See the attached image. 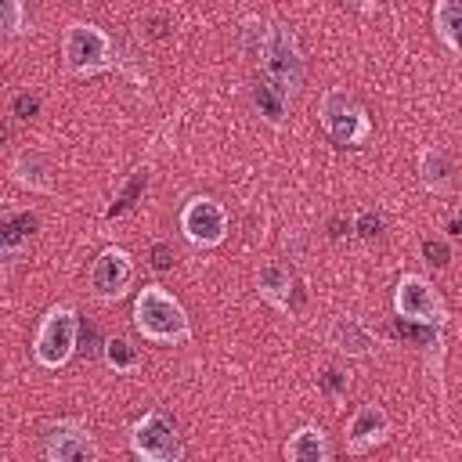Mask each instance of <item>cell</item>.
Here are the masks:
<instances>
[{"instance_id": "cell-8", "label": "cell", "mask_w": 462, "mask_h": 462, "mask_svg": "<svg viewBox=\"0 0 462 462\" xmlns=\"http://www.w3.org/2000/svg\"><path fill=\"white\" fill-rule=\"evenodd\" d=\"M397 310H401V318H411V321H422V325H433L444 314L437 292L422 278H415V274L401 278V285H397Z\"/></svg>"}, {"instance_id": "cell-16", "label": "cell", "mask_w": 462, "mask_h": 462, "mask_svg": "<svg viewBox=\"0 0 462 462\" xmlns=\"http://www.w3.org/2000/svg\"><path fill=\"white\" fill-rule=\"evenodd\" d=\"M36 224H40V220H36L32 213H25V209H22V213H7V217H4V227H0L4 253H7V256H14V249L29 242V235L36 231Z\"/></svg>"}, {"instance_id": "cell-21", "label": "cell", "mask_w": 462, "mask_h": 462, "mask_svg": "<svg viewBox=\"0 0 462 462\" xmlns=\"http://www.w3.org/2000/svg\"><path fill=\"white\" fill-rule=\"evenodd\" d=\"M422 253H426V260L437 263V267H444V263L451 260V249H448L440 238H426V242H422Z\"/></svg>"}, {"instance_id": "cell-14", "label": "cell", "mask_w": 462, "mask_h": 462, "mask_svg": "<svg viewBox=\"0 0 462 462\" xmlns=\"http://www.w3.org/2000/svg\"><path fill=\"white\" fill-rule=\"evenodd\" d=\"M253 105H256V112H260L267 123H282V119H285V108H289V97H285V90H282L278 83L263 79V83L253 87Z\"/></svg>"}, {"instance_id": "cell-18", "label": "cell", "mask_w": 462, "mask_h": 462, "mask_svg": "<svg viewBox=\"0 0 462 462\" xmlns=\"http://www.w3.org/2000/svg\"><path fill=\"white\" fill-rule=\"evenodd\" d=\"M105 361L119 372H130V368H137V350L126 339H108L105 343Z\"/></svg>"}, {"instance_id": "cell-10", "label": "cell", "mask_w": 462, "mask_h": 462, "mask_svg": "<svg viewBox=\"0 0 462 462\" xmlns=\"http://www.w3.org/2000/svg\"><path fill=\"white\" fill-rule=\"evenodd\" d=\"M94 289L101 296H119L130 278H134V267H130V256L123 249H105L97 260H94Z\"/></svg>"}, {"instance_id": "cell-4", "label": "cell", "mask_w": 462, "mask_h": 462, "mask_svg": "<svg viewBox=\"0 0 462 462\" xmlns=\"http://www.w3.org/2000/svg\"><path fill=\"white\" fill-rule=\"evenodd\" d=\"M321 123H325V130H328V137L336 144H354V141L365 137V112L343 90L325 94V101H321Z\"/></svg>"}, {"instance_id": "cell-19", "label": "cell", "mask_w": 462, "mask_h": 462, "mask_svg": "<svg viewBox=\"0 0 462 462\" xmlns=\"http://www.w3.org/2000/svg\"><path fill=\"white\" fill-rule=\"evenodd\" d=\"M260 289L267 292V296H285V289H289V271L282 267V263H263L260 267Z\"/></svg>"}, {"instance_id": "cell-15", "label": "cell", "mask_w": 462, "mask_h": 462, "mask_svg": "<svg viewBox=\"0 0 462 462\" xmlns=\"http://www.w3.org/2000/svg\"><path fill=\"white\" fill-rule=\"evenodd\" d=\"M433 22H437V32H440L455 51H462V0H437Z\"/></svg>"}, {"instance_id": "cell-25", "label": "cell", "mask_w": 462, "mask_h": 462, "mask_svg": "<svg viewBox=\"0 0 462 462\" xmlns=\"http://www.w3.org/2000/svg\"><path fill=\"white\" fill-rule=\"evenodd\" d=\"M397 332L408 336V339H415V343H430V328H415L411 318H401V321H397Z\"/></svg>"}, {"instance_id": "cell-20", "label": "cell", "mask_w": 462, "mask_h": 462, "mask_svg": "<svg viewBox=\"0 0 462 462\" xmlns=\"http://www.w3.org/2000/svg\"><path fill=\"white\" fill-rule=\"evenodd\" d=\"M14 170H18V180H22V184H32V188H47V177H43V162H40V155H32V152H22Z\"/></svg>"}, {"instance_id": "cell-2", "label": "cell", "mask_w": 462, "mask_h": 462, "mask_svg": "<svg viewBox=\"0 0 462 462\" xmlns=\"http://www.w3.org/2000/svg\"><path fill=\"white\" fill-rule=\"evenodd\" d=\"M260 65H263V76L278 83L282 90H296L303 83V58H300L296 36L285 25L267 29L263 47H260Z\"/></svg>"}, {"instance_id": "cell-7", "label": "cell", "mask_w": 462, "mask_h": 462, "mask_svg": "<svg viewBox=\"0 0 462 462\" xmlns=\"http://www.w3.org/2000/svg\"><path fill=\"white\" fill-rule=\"evenodd\" d=\"M184 231L191 242H202V245H217L227 231V220H224V209L213 202V199H191L184 217H180Z\"/></svg>"}, {"instance_id": "cell-29", "label": "cell", "mask_w": 462, "mask_h": 462, "mask_svg": "<svg viewBox=\"0 0 462 462\" xmlns=\"http://www.w3.org/2000/svg\"><path fill=\"white\" fill-rule=\"evenodd\" d=\"M346 4H354V7H365V4H368V0H346Z\"/></svg>"}, {"instance_id": "cell-5", "label": "cell", "mask_w": 462, "mask_h": 462, "mask_svg": "<svg viewBox=\"0 0 462 462\" xmlns=\"http://www.w3.org/2000/svg\"><path fill=\"white\" fill-rule=\"evenodd\" d=\"M134 448L144 455V458H155V462H170V458H180V437L177 430L166 422V415H144L137 426H134Z\"/></svg>"}, {"instance_id": "cell-9", "label": "cell", "mask_w": 462, "mask_h": 462, "mask_svg": "<svg viewBox=\"0 0 462 462\" xmlns=\"http://www.w3.org/2000/svg\"><path fill=\"white\" fill-rule=\"evenodd\" d=\"M65 58L72 69H94L108 58V40L94 25H69L65 32Z\"/></svg>"}, {"instance_id": "cell-17", "label": "cell", "mask_w": 462, "mask_h": 462, "mask_svg": "<svg viewBox=\"0 0 462 462\" xmlns=\"http://www.w3.org/2000/svg\"><path fill=\"white\" fill-rule=\"evenodd\" d=\"M422 180H426V188L444 191L451 184V162L440 152H426L422 155Z\"/></svg>"}, {"instance_id": "cell-13", "label": "cell", "mask_w": 462, "mask_h": 462, "mask_svg": "<svg viewBox=\"0 0 462 462\" xmlns=\"http://www.w3.org/2000/svg\"><path fill=\"white\" fill-rule=\"evenodd\" d=\"M332 343L343 350V354H368L372 350V332L365 328V325H357L354 318H339L336 325H332Z\"/></svg>"}, {"instance_id": "cell-11", "label": "cell", "mask_w": 462, "mask_h": 462, "mask_svg": "<svg viewBox=\"0 0 462 462\" xmlns=\"http://www.w3.org/2000/svg\"><path fill=\"white\" fill-rule=\"evenodd\" d=\"M383 433H386V411L375 408V404L357 408V415L350 419V444L354 448H365V444L379 440Z\"/></svg>"}, {"instance_id": "cell-26", "label": "cell", "mask_w": 462, "mask_h": 462, "mask_svg": "<svg viewBox=\"0 0 462 462\" xmlns=\"http://www.w3.org/2000/svg\"><path fill=\"white\" fill-rule=\"evenodd\" d=\"M0 4H4V32H18V14H22L18 0H0Z\"/></svg>"}, {"instance_id": "cell-6", "label": "cell", "mask_w": 462, "mask_h": 462, "mask_svg": "<svg viewBox=\"0 0 462 462\" xmlns=\"http://www.w3.org/2000/svg\"><path fill=\"white\" fill-rule=\"evenodd\" d=\"M43 455L54 462H90L97 448L76 422H58V426H47L43 433Z\"/></svg>"}, {"instance_id": "cell-22", "label": "cell", "mask_w": 462, "mask_h": 462, "mask_svg": "<svg viewBox=\"0 0 462 462\" xmlns=\"http://www.w3.org/2000/svg\"><path fill=\"white\" fill-rule=\"evenodd\" d=\"M177 263V253H173V245H166V242H155L152 245V267L155 271H170Z\"/></svg>"}, {"instance_id": "cell-24", "label": "cell", "mask_w": 462, "mask_h": 462, "mask_svg": "<svg viewBox=\"0 0 462 462\" xmlns=\"http://www.w3.org/2000/svg\"><path fill=\"white\" fill-rule=\"evenodd\" d=\"M11 108H14V116H18V119H32V116L40 112V101H36L32 94H18Z\"/></svg>"}, {"instance_id": "cell-12", "label": "cell", "mask_w": 462, "mask_h": 462, "mask_svg": "<svg viewBox=\"0 0 462 462\" xmlns=\"http://www.w3.org/2000/svg\"><path fill=\"white\" fill-rule=\"evenodd\" d=\"M332 455V448H328V440L321 437V430H300L289 444H285V458H296V462H321V458H328Z\"/></svg>"}, {"instance_id": "cell-23", "label": "cell", "mask_w": 462, "mask_h": 462, "mask_svg": "<svg viewBox=\"0 0 462 462\" xmlns=\"http://www.w3.org/2000/svg\"><path fill=\"white\" fill-rule=\"evenodd\" d=\"M357 231H361L365 238H375V235H383V217H379L375 209H365V213L357 217Z\"/></svg>"}, {"instance_id": "cell-3", "label": "cell", "mask_w": 462, "mask_h": 462, "mask_svg": "<svg viewBox=\"0 0 462 462\" xmlns=\"http://www.w3.org/2000/svg\"><path fill=\"white\" fill-rule=\"evenodd\" d=\"M76 332H79L76 314H72L69 307H54V310L43 318L40 336H36V357H40V365L58 368V365L72 354V346H76Z\"/></svg>"}, {"instance_id": "cell-28", "label": "cell", "mask_w": 462, "mask_h": 462, "mask_svg": "<svg viewBox=\"0 0 462 462\" xmlns=\"http://www.w3.org/2000/svg\"><path fill=\"white\" fill-rule=\"evenodd\" d=\"M94 339H97V332H94V328H83V343H87L83 350H87V354H94V350H97V346H94Z\"/></svg>"}, {"instance_id": "cell-1", "label": "cell", "mask_w": 462, "mask_h": 462, "mask_svg": "<svg viewBox=\"0 0 462 462\" xmlns=\"http://www.w3.org/2000/svg\"><path fill=\"white\" fill-rule=\"evenodd\" d=\"M134 318H137L141 336L152 339V343H177V339L188 336V318H184L180 303L170 300L159 285H148V289L137 296Z\"/></svg>"}, {"instance_id": "cell-27", "label": "cell", "mask_w": 462, "mask_h": 462, "mask_svg": "<svg viewBox=\"0 0 462 462\" xmlns=\"http://www.w3.org/2000/svg\"><path fill=\"white\" fill-rule=\"evenodd\" d=\"M321 383H325V390H328V393H336V397H339V393H343V390H346V375H343V372H339V368H328V372H325V379H321Z\"/></svg>"}]
</instances>
